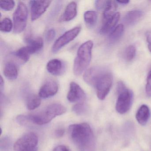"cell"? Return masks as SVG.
<instances>
[{
	"label": "cell",
	"instance_id": "obj_1",
	"mask_svg": "<svg viewBox=\"0 0 151 151\" xmlns=\"http://www.w3.org/2000/svg\"><path fill=\"white\" fill-rule=\"evenodd\" d=\"M68 132L70 139L79 151H91L94 147V135L88 124H71L69 127Z\"/></svg>",
	"mask_w": 151,
	"mask_h": 151
},
{
	"label": "cell",
	"instance_id": "obj_2",
	"mask_svg": "<svg viewBox=\"0 0 151 151\" xmlns=\"http://www.w3.org/2000/svg\"><path fill=\"white\" fill-rule=\"evenodd\" d=\"M67 111L66 108L59 103H54L34 114L29 115L31 123L37 125H44L50 122L58 116L63 114Z\"/></svg>",
	"mask_w": 151,
	"mask_h": 151
},
{
	"label": "cell",
	"instance_id": "obj_3",
	"mask_svg": "<svg viewBox=\"0 0 151 151\" xmlns=\"http://www.w3.org/2000/svg\"><path fill=\"white\" fill-rule=\"evenodd\" d=\"M93 42L89 40L82 44L78 50L74 61L73 70L76 76H80L87 68L91 60Z\"/></svg>",
	"mask_w": 151,
	"mask_h": 151
},
{
	"label": "cell",
	"instance_id": "obj_4",
	"mask_svg": "<svg viewBox=\"0 0 151 151\" xmlns=\"http://www.w3.org/2000/svg\"><path fill=\"white\" fill-rule=\"evenodd\" d=\"M38 137L34 132H28L17 140L14 146V151H37Z\"/></svg>",
	"mask_w": 151,
	"mask_h": 151
},
{
	"label": "cell",
	"instance_id": "obj_5",
	"mask_svg": "<svg viewBox=\"0 0 151 151\" xmlns=\"http://www.w3.org/2000/svg\"><path fill=\"white\" fill-rule=\"evenodd\" d=\"M28 16L27 7L23 2L21 1L13 15L14 33H20L24 30L27 25Z\"/></svg>",
	"mask_w": 151,
	"mask_h": 151
},
{
	"label": "cell",
	"instance_id": "obj_6",
	"mask_svg": "<svg viewBox=\"0 0 151 151\" xmlns=\"http://www.w3.org/2000/svg\"><path fill=\"white\" fill-rule=\"evenodd\" d=\"M112 82L113 76L108 70L96 81L93 87L96 88L97 97L101 100L105 99L110 91Z\"/></svg>",
	"mask_w": 151,
	"mask_h": 151
},
{
	"label": "cell",
	"instance_id": "obj_7",
	"mask_svg": "<svg viewBox=\"0 0 151 151\" xmlns=\"http://www.w3.org/2000/svg\"><path fill=\"white\" fill-rule=\"evenodd\" d=\"M116 109L119 114L127 113L131 106L133 101V94L131 90L126 88L118 93Z\"/></svg>",
	"mask_w": 151,
	"mask_h": 151
},
{
	"label": "cell",
	"instance_id": "obj_8",
	"mask_svg": "<svg viewBox=\"0 0 151 151\" xmlns=\"http://www.w3.org/2000/svg\"><path fill=\"white\" fill-rule=\"evenodd\" d=\"M81 27L77 26L65 32L55 41L52 47L53 52L56 53L67 44L74 40L80 33Z\"/></svg>",
	"mask_w": 151,
	"mask_h": 151
},
{
	"label": "cell",
	"instance_id": "obj_9",
	"mask_svg": "<svg viewBox=\"0 0 151 151\" xmlns=\"http://www.w3.org/2000/svg\"><path fill=\"white\" fill-rule=\"evenodd\" d=\"M51 1H31L30 2L31 18L32 21L37 20L46 11L51 4Z\"/></svg>",
	"mask_w": 151,
	"mask_h": 151
},
{
	"label": "cell",
	"instance_id": "obj_10",
	"mask_svg": "<svg viewBox=\"0 0 151 151\" xmlns=\"http://www.w3.org/2000/svg\"><path fill=\"white\" fill-rule=\"evenodd\" d=\"M86 98V94L82 88L75 82H71L70 85L69 91L67 99L71 102H83Z\"/></svg>",
	"mask_w": 151,
	"mask_h": 151
},
{
	"label": "cell",
	"instance_id": "obj_11",
	"mask_svg": "<svg viewBox=\"0 0 151 151\" xmlns=\"http://www.w3.org/2000/svg\"><path fill=\"white\" fill-rule=\"evenodd\" d=\"M107 70L102 67L99 66L92 67L85 72L83 75L84 80L89 85L94 86L98 78Z\"/></svg>",
	"mask_w": 151,
	"mask_h": 151
},
{
	"label": "cell",
	"instance_id": "obj_12",
	"mask_svg": "<svg viewBox=\"0 0 151 151\" xmlns=\"http://www.w3.org/2000/svg\"><path fill=\"white\" fill-rule=\"evenodd\" d=\"M59 90L57 83L53 80L46 82L40 88L39 96L43 99H47L55 95Z\"/></svg>",
	"mask_w": 151,
	"mask_h": 151
},
{
	"label": "cell",
	"instance_id": "obj_13",
	"mask_svg": "<svg viewBox=\"0 0 151 151\" xmlns=\"http://www.w3.org/2000/svg\"><path fill=\"white\" fill-rule=\"evenodd\" d=\"M47 69L50 74L54 76H59L62 75L65 70L64 63L59 59H52L47 64Z\"/></svg>",
	"mask_w": 151,
	"mask_h": 151
},
{
	"label": "cell",
	"instance_id": "obj_14",
	"mask_svg": "<svg viewBox=\"0 0 151 151\" xmlns=\"http://www.w3.org/2000/svg\"><path fill=\"white\" fill-rule=\"evenodd\" d=\"M77 4L75 1H72L68 4L65 10L60 18V22H69L73 20L77 14Z\"/></svg>",
	"mask_w": 151,
	"mask_h": 151
},
{
	"label": "cell",
	"instance_id": "obj_15",
	"mask_svg": "<svg viewBox=\"0 0 151 151\" xmlns=\"http://www.w3.org/2000/svg\"><path fill=\"white\" fill-rule=\"evenodd\" d=\"M25 40L28 44L26 46L28 47L31 54L37 52L41 50L44 46L43 40L39 37L32 38H28L26 39Z\"/></svg>",
	"mask_w": 151,
	"mask_h": 151
},
{
	"label": "cell",
	"instance_id": "obj_16",
	"mask_svg": "<svg viewBox=\"0 0 151 151\" xmlns=\"http://www.w3.org/2000/svg\"><path fill=\"white\" fill-rule=\"evenodd\" d=\"M150 116V109L145 105H142L136 113V119L138 122L142 125H145L147 123Z\"/></svg>",
	"mask_w": 151,
	"mask_h": 151
},
{
	"label": "cell",
	"instance_id": "obj_17",
	"mask_svg": "<svg viewBox=\"0 0 151 151\" xmlns=\"http://www.w3.org/2000/svg\"><path fill=\"white\" fill-rule=\"evenodd\" d=\"M120 17V14L119 13H116L112 17L104 22V24L100 30L101 34L105 35L113 30L117 24Z\"/></svg>",
	"mask_w": 151,
	"mask_h": 151
},
{
	"label": "cell",
	"instance_id": "obj_18",
	"mask_svg": "<svg viewBox=\"0 0 151 151\" xmlns=\"http://www.w3.org/2000/svg\"><path fill=\"white\" fill-rule=\"evenodd\" d=\"M3 73L8 79L14 80L18 76V69L16 64L13 62H9L4 67Z\"/></svg>",
	"mask_w": 151,
	"mask_h": 151
},
{
	"label": "cell",
	"instance_id": "obj_19",
	"mask_svg": "<svg viewBox=\"0 0 151 151\" xmlns=\"http://www.w3.org/2000/svg\"><path fill=\"white\" fill-rule=\"evenodd\" d=\"M143 16V12L139 10L129 11L124 16V22L127 25H132L137 22Z\"/></svg>",
	"mask_w": 151,
	"mask_h": 151
},
{
	"label": "cell",
	"instance_id": "obj_20",
	"mask_svg": "<svg viewBox=\"0 0 151 151\" xmlns=\"http://www.w3.org/2000/svg\"><path fill=\"white\" fill-rule=\"evenodd\" d=\"M117 9L116 1H107L106 4L103 12L104 22L111 18L116 14Z\"/></svg>",
	"mask_w": 151,
	"mask_h": 151
},
{
	"label": "cell",
	"instance_id": "obj_21",
	"mask_svg": "<svg viewBox=\"0 0 151 151\" xmlns=\"http://www.w3.org/2000/svg\"><path fill=\"white\" fill-rule=\"evenodd\" d=\"M124 30L123 25L120 24L117 25L109 34V41L111 44L117 42L122 36Z\"/></svg>",
	"mask_w": 151,
	"mask_h": 151
},
{
	"label": "cell",
	"instance_id": "obj_22",
	"mask_svg": "<svg viewBox=\"0 0 151 151\" xmlns=\"http://www.w3.org/2000/svg\"><path fill=\"white\" fill-rule=\"evenodd\" d=\"M84 19L87 25L90 27H93L97 22L98 15L95 11H87L84 13Z\"/></svg>",
	"mask_w": 151,
	"mask_h": 151
},
{
	"label": "cell",
	"instance_id": "obj_23",
	"mask_svg": "<svg viewBox=\"0 0 151 151\" xmlns=\"http://www.w3.org/2000/svg\"><path fill=\"white\" fill-rule=\"evenodd\" d=\"M41 102V99L39 96L35 94L30 95L27 100V108L29 110H34L40 106Z\"/></svg>",
	"mask_w": 151,
	"mask_h": 151
},
{
	"label": "cell",
	"instance_id": "obj_24",
	"mask_svg": "<svg viewBox=\"0 0 151 151\" xmlns=\"http://www.w3.org/2000/svg\"><path fill=\"white\" fill-rule=\"evenodd\" d=\"M31 55L32 54L27 46L21 47L15 53V55L17 58L25 63L27 62L29 60Z\"/></svg>",
	"mask_w": 151,
	"mask_h": 151
},
{
	"label": "cell",
	"instance_id": "obj_25",
	"mask_svg": "<svg viewBox=\"0 0 151 151\" xmlns=\"http://www.w3.org/2000/svg\"><path fill=\"white\" fill-rule=\"evenodd\" d=\"M13 26L12 21L9 18H5L1 22L0 30L4 32H9L12 30Z\"/></svg>",
	"mask_w": 151,
	"mask_h": 151
},
{
	"label": "cell",
	"instance_id": "obj_26",
	"mask_svg": "<svg viewBox=\"0 0 151 151\" xmlns=\"http://www.w3.org/2000/svg\"><path fill=\"white\" fill-rule=\"evenodd\" d=\"M136 49L134 45H129L125 50L124 57L128 61L132 60L136 55Z\"/></svg>",
	"mask_w": 151,
	"mask_h": 151
},
{
	"label": "cell",
	"instance_id": "obj_27",
	"mask_svg": "<svg viewBox=\"0 0 151 151\" xmlns=\"http://www.w3.org/2000/svg\"><path fill=\"white\" fill-rule=\"evenodd\" d=\"M1 8L5 11L12 10L15 6L14 1H1Z\"/></svg>",
	"mask_w": 151,
	"mask_h": 151
},
{
	"label": "cell",
	"instance_id": "obj_28",
	"mask_svg": "<svg viewBox=\"0 0 151 151\" xmlns=\"http://www.w3.org/2000/svg\"><path fill=\"white\" fill-rule=\"evenodd\" d=\"M73 110L78 115H82L84 113L86 110L85 106L83 102L78 103L74 106Z\"/></svg>",
	"mask_w": 151,
	"mask_h": 151
},
{
	"label": "cell",
	"instance_id": "obj_29",
	"mask_svg": "<svg viewBox=\"0 0 151 151\" xmlns=\"http://www.w3.org/2000/svg\"><path fill=\"white\" fill-rule=\"evenodd\" d=\"M17 121L18 123L24 126L27 125L29 123H31L29 115H22L18 116L17 118Z\"/></svg>",
	"mask_w": 151,
	"mask_h": 151
},
{
	"label": "cell",
	"instance_id": "obj_30",
	"mask_svg": "<svg viewBox=\"0 0 151 151\" xmlns=\"http://www.w3.org/2000/svg\"><path fill=\"white\" fill-rule=\"evenodd\" d=\"M145 91L147 96L148 97H151V68L150 69L147 75Z\"/></svg>",
	"mask_w": 151,
	"mask_h": 151
},
{
	"label": "cell",
	"instance_id": "obj_31",
	"mask_svg": "<svg viewBox=\"0 0 151 151\" xmlns=\"http://www.w3.org/2000/svg\"><path fill=\"white\" fill-rule=\"evenodd\" d=\"M56 35V32L54 29H51L47 32L46 34V40L47 42H51L53 40Z\"/></svg>",
	"mask_w": 151,
	"mask_h": 151
},
{
	"label": "cell",
	"instance_id": "obj_32",
	"mask_svg": "<svg viewBox=\"0 0 151 151\" xmlns=\"http://www.w3.org/2000/svg\"><path fill=\"white\" fill-rule=\"evenodd\" d=\"M10 139L8 137L3 138L1 140V150L8 149L10 145Z\"/></svg>",
	"mask_w": 151,
	"mask_h": 151
},
{
	"label": "cell",
	"instance_id": "obj_33",
	"mask_svg": "<svg viewBox=\"0 0 151 151\" xmlns=\"http://www.w3.org/2000/svg\"><path fill=\"white\" fill-rule=\"evenodd\" d=\"M107 1H95V7L98 10L105 9L106 4Z\"/></svg>",
	"mask_w": 151,
	"mask_h": 151
},
{
	"label": "cell",
	"instance_id": "obj_34",
	"mask_svg": "<svg viewBox=\"0 0 151 151\" xmlns=\"http://www.w3.org/2000/svg\"><path fill=\"white\" fill-rule=\"evenodd\" d=\"M53 151H70V150L68 147L61 145L56 147Z\"/></svg>",
	"mask_w": 151,
	"mask_h": 151
},
{
	"label": "cell",
	"instance_id": "obj_35",
	"mask_svg": "<svg viewBox=\"0 0 151 151\" xmlns=\"http://www.w3.org/2000/svg\"><path fill=\"white\" fill-rule=\"evenodd\" d=\"M146 40L148 49H149L150 52H151V31L147 32Z\"/></svg>",
	"mask_w": 151,
	"mask_h": 151
},
{
	"label": "cell",
	"instance_id": "obj_36",
	"mask_svg": "<svg viewBox=\"0 0 151 151\" xmlns=\"http://www.w3.org/2000/svg\"><path fill=\"white\" fill-rule=\"evenodd\" d=\"M64 133V130L63 129H59L55 132V136L57 137L60 138L63 136Z\"/></svg>",
	"mask_w": 151,
	"mask_h": 151
},
{
	"label": "cell",
	"instance_id": "obj_37",
	"mask_svg": "<svg viewBox=\"0 0 151 151\" xmlns=\"http://www.w3.org/2000/svg\"><path fill=\"white\" fill-rule=\"evenodd\" d=\"M4 81L2 78V76L1 77V80H0V88H1V91L2 92V90L4 89Z\"/></svg>",
	"mask_w": 151,
	"mask_h": 151
},
{
	"label": "cell",
	"instance_id": "obj_38",
	"mask_svg": "<svg viewBox=\"0 0 151 151\" xmlns=\"http://www.w3.org/2000/svg\"><path fill=\"white\" fill-rule=\"evenodd\" d=\"M116 2L121 5H127L129 2V1H117Z\"/></svg>",
	"mask_w": 151,
	"mask_h": 151
}]
</instances>
